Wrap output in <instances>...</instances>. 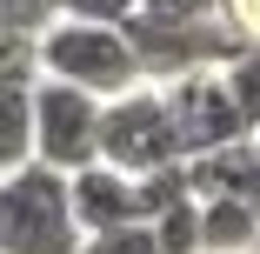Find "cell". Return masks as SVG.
Returning <instances> with one entry per match:
<instances>
[{"mask_svg": "<svg viewBox=\"0 0 260 254\" xmlns=\"http://www.w3.org/2000/svg\"><path fill=\"white\" fill-rule=\"evenodd\" d=\"M40 80H67V87L93 94L100 107L147 87L127 27H74V20H54L40 34Z\"/></svg>", "mask_w": 260, "mask_h": 254, "instance_id": "6da1fadb", "label": "cell"}, {"mask_svg": "<svg viewBox=\"0 0 260 254\" xmlns=\"http://www.w3.org/2000/svg\"><path fill=\"white\" fill-rule=\"evenodd\" d=\"M80 221L67 201V174L20 167L0 181V254H80Z\"/></svg>", "mask_w": 260, "mask_h": 254, "instance_id": "7a4b0ae2", "label": "cell"}, {"mask_svg": "<svg viewBox=\"0 0 260 254\" xmlns=\"http://www.w3.org/2000/svg\"><path fill=\"white\" fill-rule=\"evenodd\" d=\"M100 167H114L127 181H147L160 167H180V140L167 121V100L160 87H140L127 100H107L100 114Z\"/></svg>", "mask_w": 260, "mask_h": 254, "instance_id": "3957f363", "label": "cell"}, {"mask_svg": "<svg viewBox=\"0 0 260 254\" xmlns=\"http://www.w3.org/2000/svg\"><path fill=\"white\" fill-rule=\"evenodd\" d=\"M100 100L67 80H34V161L54 174H80L100 161Z\"/></svg>", "mask_w": 260, "mask_h": 254, "instance_id": "277c9868", "label": "cell"}, {"mask_svg": "<svg viewBox=\"0 0 260 254\" xmlns=\"http://www.w3.org/2000/svg\"><path fill=\"white\" fill-rule=\"evenodd\" d=\"M160 100H167V121L180 140V161H200V154H220V147L247 140V121H240L220 74H187V80L160 87Z\"/></svg>", "mask_w": 260, "mask_h": 254, "instance_id": "5b68a950", "label": "cell"}, {"mask_svg": "<svg viewBox=\"0 0 260 254\" xmlns=\"http://www.w3.org/2000/svg\"><path fill=\"white\" fill-rule=\"evenodd\" d=\"M67 201H74V221L80 234H114V228H147V208H140V181L114 174V167H80L67 181Z\"/></svg>", "mask_w": 260, "mask_h": 254, "instance_id": "8992f818", "label": "cell"}, {"mask_svg": "<svg viewBox=\"0 0 260 254\" xmlns=\"http://www.w3.org/2000/svg\"><path fill=\"white\" fill-rule=\"evenodd\" d=\"M187 181H193V201H240V208H260V161H253L247 140L187 161Z\"/></svg>", "mask_w": 260, "mask_h": 254, "instance_id": "52a82bcc", "label": "cell"}, {"mask_svg": "<svg viewBox=\"0 0 260 254\" xmlns=\"http://www.w3.org/2000/svg\"><path fill=\"white\" fill-rule=\"evenodd\" d=\"M200 254H260V208L200 201Z\"/></svg>", "mask_w": 260, "mask_h": 254, "instance_id": "ba28073f", "label": "cell"}, {"mask_svg": "<svg viewBox=\"0 0 260 254\" xmlns=\"http://www.w3.org/2000/svg\"><path fill=\"white\" fill-rule=\"evenodd\" d=\"M34 167V87L7 80L0 87V181Z\"/></svg>", "mask_w": 260, "mask_h": 254, "instance_id": "9c48e42d", "label": "cell"}, {"mask_svg": "<svg viewBox=\"0 0 260 254\" xmlns=\"http://www.w3.org/2000/svg\"><path fill=\"white\" fill-rule=\"evenodd\" d=\"M147 228H153V241H160V254H200V201L193 194L174 201V208H160Z\"/></svg>", "mask_w": 260, "mask_h": 254, "instance_id": "30bf717a", "label": "cell"}, {"mask_svg": "<svg viewBox=\"0 0 260 254\" xmlns=\"http://www.w3.org/2000/svg\"><path fill=\"white\" fill-rule=\"evenodd\" d=\"M220 80H227V94H234V107H240L247 134H253V127H260V47L234 54V61L220 67Z\"/></svg>", "mask_w": 260, "mask_h": 254, "instance_id": "8fae6325", "label": "cell"}, {"mask_svg": "<svg viewBox=\"0 0 260 254\" xmlns=\"http://www.w3.org/2000/svg\"><path fill=\"white\" fill-rule=\"evenodd\" d=\"M140 0H54V20H74V27H134Z\"/></svg>", "mask_w": 260, "mask_h": 254, "instance_id": "7c38bea8", "label": "cell"}, {"mask_svg": "<svg viewBox=\"0 0 260 254\" xmlns=\"http://www.w3.org/2000/svg\"><path fill=\"white\" fill-rule=\"evenodd\" d=\"M7 80H20V87L40 80V40L20 34V27H0V87Z\"/></svg>", "mask_w": 260, "mask_h": 254, "instance_id": "4fadbf2b", "label": "cell"}, {"mask_svg": "<svg viewBox=\"0 0 260 254\" xmlns=\"http://www.w3.org/2000/svg\"><path fill=\"white\" fill-rule=\"evenodd\" d=\"M80 254H160L153 228H114V234H87Z\"/></svg>", "mask_w": 260, "mask_h": 254, "instance_id": "5bb4252c", "label": "cell"}, {"mask_svg": "<svg viewBox=\"0 0 260 254\" xmlns=\"http://www.w3.org/2000/svg\"><path fill=\"white\" fill-rule=\"evenodd\" d=\"M134 20H160V27H187V20H214V0H140Z\"/></svg>", "mask_w": 260, "mask_h": 254, "instance_id": "9a60e30c", "label": "cell"}, {"mask_svg": "<svg viewBox=\"0 0 260 254\" xmlns=\"http://www.w3.org/2000/svg\"><path fill=\"white\" fill-rule=\"evenodd\" d=\"M0 27H20V34H47L54 27V0H0Z\"/></svg>", "mask_w": 260, "mask_h": 254, "instance_id": "2e32d148", "label": "cell"}, {"mask_svg": "<svg viewBox=\"0 0 260 254\" xmlns=\"http://www.w3.org/2000/svg\"><path fill=\"white\" fill-rule=\"evenodd\" d=\"M247 147H253V161H260V127H253V134H247Z\"/></svg>", "mask_w": 260, "mask_h": 254, "instance_id": "e0dca14e", "label": "cell"}]
</instances>
